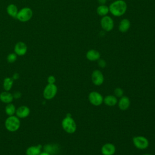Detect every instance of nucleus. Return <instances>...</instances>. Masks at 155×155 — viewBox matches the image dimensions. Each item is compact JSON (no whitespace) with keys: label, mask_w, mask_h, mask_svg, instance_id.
I'll return each mask as SVG.
<instances>
[{"label":"nucleus","mask_w":155,"mask_h":155,"mask_svg":"<svg viewBox=\"0 0 155 155\" xmlns=\"http://www.w3.org/2000/svg\"><path fill=\"white\" fill-rule=\"evenodd\" d=\"M14 99H19L21 97V93L19 91H16L13 94Z\"/></svg>","instance_id":"nucleus-28"},{"label":"nucleus","mask_w":155,"mask_h":155,"mask_svg":"<svg viewBox=\"0 0 155 155\" xmlns=\"http://www.w3.org/2000/svg\"><path fill=\"white\" fill-rule=\"evenodd\" d=\"M30 113V108L25 105H21L16 108V116L19 119H24L27 117Z\"/></svg>","instance_id":"nucleus-11"},{"label":"nucleus","mask_w":155,"mask_h":155,"mask_svg":"<svg viewBox=\"0 0 155 155\" xmlns=\"http://www.w3.org/2000/svg\"><path fill=\"white\" fill-rule=\"evenodd\" d=\"M55 82H56V78L53 75H50L47 78V82L48 84H55Z\"/></svg>","instance_id":"nucleus-27"},{"label":"nucleus","mask_w":155,"mask_h":155,"mask_svg":"<svg viewBox=\"0 0 155 155\" xmlns=\"http://www.w3.org/2000/svg\"><path fill=\"white\" fill-rule=\"evenodd\" d=\"M16 107L12 103L7 104L5 107V112L8 116H13L16 113Z\"/></svg>","instance_id":"nucleus-22"},{"label":"nucleus","mask_w":155,"mask_h":155,"mask_svg":"<svg viewBox=\"0 0 155 155\" xmlns=\"http://www.w3.org/2000/svg\"><path fill=\"white\" fill-rule=\"evenodd\" d=\"M114 95L116 97H121L124 96V90L120 87H117L114 90Z\"/></svg>","instance_id":"nucleus-25"},{"label":"nucleus","mask_w":155,"mask_h":155,"mask_svg":"<svg viewBox=\"0 0 155 155\" xmlns=\"http://www.w3.org/2000/svg\"><path fill=\"white\" fill-rule=\"evenodd\" d=\"M101 26L102 28L105 31H110L114 28V21L111 17L106 15L102 16L101 21Z\"/></svg>","instance_id":"nucleus-8"},{"label":"nucleus","mask_w":155,"mask_h":155,"mask_svg":"<svg viewBox=\"0 0 155 155\" xmlns=\"http://www.w3.org/2000/svg\"><path fill=\"white\" fill-rule=\"evenodd\" d=\"M56 149V147H54V145H53L47 144L44 146V151L48 153L49 154H50L51 155L53 153H55Z\"/></svg>","instance_id":"nucleus-23"},{"label":"nucleus","mask_w":155,"mask_h":155,"mask_svg":"<svg viewBox=\"0 0 155 155\" xmlns=\"http://www.w3.org/2000/svg\"><path fill=\"white\" fill-rule=\"evenodd\" d=\"M97 64H98V65L101 68H104L107 65L106 61L104 59H101V58L97 61Z\"/></svg>","instance_id":"nucleus-26"},{"label":"nucleus","mask_w":155,"mask_h":155,"mask_svg":"<svg viewBox=\"0 0 155 155\" xmlns=\"http://www.w3.org/2000/svg\"><path fill=\"white\" fill-rule=\"evenodd\" d=\"M58 92V87L55 84H48L43 90V97L46 100L53 99Z\"/></svg>","instance_id":"nucleus-5"},{"label":"nucleus","mask_w":155,"mask_h":155,"mask_svg":"<svg viewBox=\"0 0 155 155\" xmlns=\"http://www.w3.org/2000/svg\"><path fill=\"white\" fill-rule=\"evenodd\" d=\"M133 143L134 147L139 150H145L149 146V141L143 136H136L133 137Z\"/></svg>","instance_id":"nucleus-6"},{"label":"nucleus","mask_w":155,"mask_h":155,"mask_svg":"<svg viewBox=\"0 0 155 155\" xmlns=\"http://www.w3.org/2000/svg\"><path fill=\"white\" fill-rule=\"evenodd\" d=\"M143 155H153V154H148V153H147V154H143Z\"/></svg>","instance_id":"nucleus-32"},{"label":"nucleus","mask_w":155,"mask_h":155,"mask_svg":"<svg viewBox=\"0 0 155 155\" xmlns=\"http://www.w3.org/2000/svg\"><path fill=\"white\" fill-rule=\"evenodd\" d=\"M116 152V147L111 143H106L101 147L102 155H114Z\"/></svg>","instance_id":"nucleus-12"},{"label":"nucleus","mask_w":155,"mask_h":155,"mask_svg":"<svg viewBox=\"0 0 155 155\" xmlns=\"http://www.w3.org/2000/svg\"><path fill=\"white\" fill-rule=\"evenodd\" d=\"M39 155H51V154H50L48 153H47L45 151H42Z\"/></svg>","instance_id":"nucleus-31"},{"label":"nucleus","mask_w":155,"mask_h":155,"mask_svg":"<svg viewBox=\"0 0 155 155\" xmlns=\"http://www.w3.org/2000/svg\"><path fill=\"white\" fill-rule=\"evenodd\" d=\"M130 25L131 23L130 20L127 18H124L120 21L118 26V29L121 33H125L130 29Z\"/></svg>","instance_id":"nucleus-17"},{"label":"nucleus","mask_w":155,"mask_h":155,"mask_svg":"<svg viewBox=\"0 0 155 155\" xmlns=\"http://www.w3.org/2000/svg\"><path fill=\"white\" fill-rule=\"evenodd\" d=\"M86 58L90 61H97L101 58L99 51L94 49H90L86 53Z\"/></svg>","instance_id":"nucleus-14"},{"label":"nucleus","mask_w":155,"mask_h":155,"mask_svg":"<svg viewBox=\"0 0 155 155\" xmlns=\"http://www.w3.org/2000/svg\"><path fill=\"white\" fill-rule=\"evenodd\" d=\"M91 81L94 85L96 86L101 85L104 82L103 73L99 70H95L91 74Z\"/></svg>","instance_id":"nucleus-9"},{"label":"nucleus","mask_w":155,"mask_h":155,"mask_svg":"<svg viewBox=\"0 0 155 155\" xmlns=\"http://www.w3.org/2000/svg\"><path fill=\"white\" fill-rule=\"evenodd\" d=\"M14 83V80L12 78L10 77H7L4 78L3 81V88L5 91H10V90L12 89L13 85Z\"/></svg>","instance_id":"nucleus-20"},{"label":"nucleus","mask_w":155,"mask_h":155,"mask_svg":"<svg viewBox=\"0 0 155 155\" xmlns=\"http://www.w3.org/2000/svg\"><path fill=\"white\" fill-rule=\"evenodd\" d=\"M117 98L114 95H107L104 98L103 102L108 107H113L117 104Z\"/></svg>","instance_id":"nucleus-18"},{"label":"nucleus","mask_w":155,"mask_h":155,"mask_svg":"<svg viewBox=\"0 0 155 155\" xmlns=\"http://www.w3.org/2000/svg\"><path fill=\"white\" fill-rule=\"evenodd\" d=\"M117 105L119 108L122 111H125L130 106V100L128 97L126 96H123L119 99L117 102Z\"/></svg>","instance_id":"nucleus-13"},{"label":"nucleus","mask_w":155,"mask_h":155,"mask_svg":"<svg viewBox=\"0 0 155 155\" xmlns=\"http://www.w3.org/2000/svg\"><path fill=\"white\" fill-rule=\"evenodd\" d=\"M97 14L101 16H104L108 14L109 8L108 6L105 5H99L96 8Z\"/></svg>","instance_id":"nucleus-21"},{"label":"nucleus","mask_w":155,"mask_h":155,"mask_svg":"<svg viewBox=\"0 0 155 155\" xmlns=\"http://www.w3.org/2000/svg\"><path fill=\"white\" fill-rule=\"evenodd\" d=\"M97 2L100 5H105L107 2V0H97Z\"/></svg>","instance_id":"nucleus-30"},{"label":"nucleus","mask_w":155,"mask_h":155,"mask_svg":"<svg viewBox=\"0 0 155 155\" xmlns=\"http://www.w3.org/2000/svg\"><path fill=\"white\" fill-rule=\"evenodd\" d=\"M14 97L13 94H12L10 91H4L0 93V101L4 104H9L12 103L13 101Z\"/></svg>","instance_id":"nucleus-15"},{"label":"nucleus","mask_w":155,"mask_h":155,"mask_svg":"<svg viewBox=\"0 0 155 155\" xmlns=\"http://www.w3.org/2000/svg\"><path fill=\"white\" fill-rule=\"evenodd\" d=\"M17 59V54L15 53H9L7 56V61L8 63H13Z\"/></svg>","instance_id":"nucleus-24"},{"label":"nucleus","mask_w":155,"mask_h":155,"mask_svg":"<svg viewBox=\"0 0 155 155\" xmlns=\"http://www.w3.org/2000/svg\"><path fill=\"white\" fill-rule=\"evenodd\" d=\"M42 146L39 144L37 145H33L28 147L26 149V155H39L42 152Z\"/></svg>","instance_id":"nucleus-16"},{"label":"nucleus","mask_w":155,"mask_h":155,"mask_svg":"<svg viewBox=\"0 0 155 155\" xmlns=\"http://www.w3.org/2000/svg\"><path fill=\"white\" fill-rule=\"evenodd\" d=\"M88 101L91 104L97 107L103 103L104 97L101 93L97 91H91L88 94Z\"/></svg>","instance_id":"nucleus-7"},{"label":"nucleus","mask_w":155,"mask_h":155,"mask_svg":"<svg viewBox=\"0 0 155 155\" xmlns=\"http://www.w3.org/2000/svg\"><path fill=\"white\" fill-rule=\"evenodd\" d=\"M6 10H7V14L10 16H11L13 18H16V16H17L19 10L16 5H15L14 4H10L9 5H8V6L7 7Z\"/></svg>","instance_id":"nucleus-19"},{"label":"nucleus","mask_w":155,"mask_h":155,"mask_svg":"<svg viewBox=\"0 0 155 155\" xmlns=\"http://www.w3.org/2000/svg\"><path fill=\"white\" fill-rule=\"evenodd\" d=\"M13 78V79L14 81L15 80H17L19 78V74L18 73H15L13 74V76L12 77Z\"/></svg>","instance_id":"nucleus-29"},{"label":"nucleus","mask_w":155,"mask_h":155,"mask_svg":"<svg viewBox=\"0 0 155 155\" xmlns=\"http://www.w3.org/2000/svg\"><path fill=\"white\" fill-rule=\"evenodd\" d=\"M4 125L7 130L10 132H15L18 131L21 126L20 119L16 115L8 116L5 119Z\"/></svg>","instance_id":"nucleus-3"},{"label":"nucleus","mask_w":155,"mask_h":155,"mask_svg":"<svg viewBox=\"0 0 155 155\" xmlns=\"http://www.w3.org/2000/svg\"><path fill=\"white\" fill-rule=\"evenodd\" d=\"M109 12L115 17L124 15L127 9V4L124 0H116L111 2L109 7Z\"/></svg>","instance_id":"nucleus-1"},{"label":"nucleus","mask_w":155,"mask_h":155,"mask_svg":"<svg viewBox=\"0 0 155 155\" xmlns=\"http://www.w3.org/2000/svg\"><path fill=\"white\" fill-rule=\"evenodd\" d=\"M27 51V46L25 43L22 41L18 42L14 47V53H15L17 56H24L26 54Z\"/></svg>","instance_id":"nucleus-10"},{"label":"nucleus","mask_w":155,"mask_h":155,"mask_svg":"<svg viewBox=\"0 0 155 155\" xmlns=\"http://www.w3.org/2000/svg\"><path fill=\"white\" fill-rule=\"evenodd\" d=\"M33 13V11L30 8L23 7L18 11L16 19L22 22H25L31 19Z\"/></svg>","instance_id":"nucleus-4"},{"label":"nucleus","mask_w":155,"mask_h":155,"mask_svg":"<svg viewBox=\"0 0 155 155\" xmlns=\"http://www.w3.org/2000/svg\"><path fill=\"white\" fill-rule=\"evenodd\" d=\"M61 125L62 129L68 134H73L77 129L76 124L70 113H67L66 116L62 119Z\"/></svg>","instance_id":"nucleus-2"}]
</instances>
